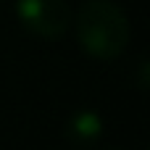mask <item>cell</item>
Returning a JSON list of instances; mask_svg holds the SVG:
<instances>
[{
    "mask_svg": "<svg viewBox=\"0 0 150 150\" xmlns=\"http://www.w3.org/2000/svg\"><path fill=\"white\" fill-rule=\"evenodd\" d=\"M103 134V119L98 111L92 108H84V111H76L69 116L66 121V140L84 148V145H92L98 137Z\"/></svg>",
    "mask_w": 150,
    "mask_h": 150,
    "instance_id": "3957f363",
    "label": "cell"
},
{
    "mask_svg": "<svg viewBox=\"0 0 150 150\" xmlns=\"http://www.w3.org/2000/svg\"><path fill=\"white\" fill-rule=\"evenodd\" d=\"M129 18L113 0H87L76 16V40L92 58H119L129 45Z\"/></svg>",
    "mask_w": 150,
    "mask_h": 150,
    "instance_id": "6da1fadb",
    "label": "cell"
},
{
    "mask_svg": "<svg viewBox=\"0 0 150 150\" xmlns=\"http://www.w3.org/2000/svg\"><path fill=\"white\" fill-rule=\"evenodd\" d=\"M16 16L29 34L45 40L61 37L71 21L66 0H16Z\"/></svg>",
    "mask_w": 150,
    "mask_h": 150,
    "instance_id": "7a4b0ae2",
    "label": "cell"
}]
</instances>
